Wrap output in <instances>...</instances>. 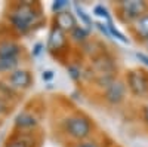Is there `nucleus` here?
<instances>
[{
    "mask_svg": "<svg viewBox=\"0 0 148 147\" xmlns=\"http://www.w3.org/2000/svg\"><path fill=\"white\" fill-rule=\"evenodd\" d=\"M6 19L9 22V27L16 34H27L40 22V8L36 2H30V0L18 2L9 8Z\"/></svg>",
    "mask_w": 148,
    "mask_h": 147,
    "instance_id": "obj_1",
    "label": "nucleus"
},
{
    "mask_svg": "<svg viewBox=\"0 0 148 147\" xmlns=\"http://www.w3.org/2000/svg\"><path fill=\"white\" fill-rule=\"evenodd\" d=\"M62 129L74 141H86L93 132V122L82 113L70 115L62 120Z\"/></svg>",
    "mask_w": 148,
    "mask_h": 147,
    "instance_id": "obj_2",
    "label": "nucleus"
},
{
    "mask_svg": "<svg viewBox=\"0 0 148 147\" xmlns=\"http://www.w3.org/2000/svg\"><path fill=\"white\" fill-rule=\"evenodd\" d=\"M116 9L119 18L125 24L130 26L148 12V3L142 0H120L116 2Z\"/></svg>",
    "mask_w": 148,
    "mask_h": 147,
    "instance_id": "obj_3",
    "label": "nucleus"
},
{
    "mask_svg": "<svg viewBox=\"0 0 148 147\" xmlns=\"http://www.w3.org/2000/svg\"><path fill=\"white\" fill-rule=\"evenodd\" d=\"M126 85L130 94L136 98H142L148 94V77L142 70H130L126 76Z\"/></svg>",
    "mask_w": 148,
    "mask_h": 147,
    "instance_id": "obj_4",
    "label": "nucleus"
},
{
    "mask_svg": "<svg viewBox=\"0 0 148 147\" xmlns=\"http://www.w3.org/2000/svg\"><path fill=\"white\" fill-rule=\"evenodd\" d=\"M126 94H127L126 82H123L120 79H116L104 89L102 97H104L105 103H108L110 106H119V104H121L123 101H125Z\"/></svg>",
    "mask_w": 148,
    "mask_h": 147,
    "instance_id": "obj_5",
    "label": "nucleus"
},
{
    "mask_svg": "<svg viewBox=\"0 0 148 147\" xmlns=\"http://www.w3.org/2000/svg\"><path fill=\"white\" fill-rule=\"evenodd\" d=\"M5 79H6L16 91H19V92L30 89L33 85H34V76H33V73H31L28 68H22V67H18L16 70H14L12 73H9Z\"/></svg>",
    "mask_w": 148,
    "mask_h": 147,
    "instance_id": "obj_6",
    "label": "nucleus"
},
{
    "mask_svg": "<svg viewBox=\"0 0 148 147\" xmlns=\"http://www.w3.org/2000/svg\"><path fill=\"white\" fill-rule=\"evenodd\" d=\"M39 126V117L30 110H22L14 119V128L18 132H33Z\"/></svg>",
    "mask_w": 148,
    "mask_h": 147,
    "instance_id": "obj_7",
    "label": "nucleus"
},
{
    "mask_svg": "<svg viewBox=\"0 0 148 147\" xmlns=\"http://www.w3.org/2000/svg\"><path fill=\"white\" fill-rule=\"evenodd\" d=\"M68 37H67V33L59 30L56 27H52L51 33L47 36V49L51 52H59L68 45Z\"/></svg>",
    "mask_w": 148,
    "mask_h": 147,
    "instance_id": "obj_8",
    "label": "nucleus"
},
{
    "mask_svg": "<svg viewBox=\"0 0 148 147\" xmlns=\"http://www.w3.org/2000/svg\"><path fill=\"white\" fill-rule=\"evenodd\" d=\"M77 26L79 24H77L76 17H74V14L71 10H68V9L59 12V14H56L53 17V27L62 30L65 33H70L73 28H76Z\"/></svg>",
    "mask_w": 148,
    "mask_h": 147,
    "instance_id": "obj_9",
    "label": "nucleus"
},
{
    "mask_svg": "<svg viewBox=\"0 0 148 147\" xmlns=\"http://www.w3.org/2000/svg\"><path fill=\"white\" fill-rule=\"evenodd\" d=\"M24 54V48L14 39L0 40V58H21Z\"/></svg>",
    "mask_w": 148,
    "mask_h": 147,
    "instance_id": "obj_10",
    "label": "nucleus"
},
{
    "mask_svg": "<svg viewBox=\"0 0 148 147\" xmlns=\"http://www.w3.org/2000/svg\"><path fill=\"white\" fill-rule=\"evenodd\" d=\"M130 31L135 36V39L145 43L148 40V12L138 18L133 24H130Z\"/></svg>",
    "mask_w": 148,
    "mask_h": 147,
    "instance_id": "obj_11",
    "label": "nucleus"
},
{
    "mask_svg": "<svg viewBox=\"0 0 148 147\" xmlns=\"http://www.w3.org/2000/svg\"><path fill=\"white\" fill-rule=\"evenodd\" d=\"M33 132H16L6 140L3 147H33Z\"/></svg>",
    "mask_w": 148,
    "mask_h": 147,
    "instance_id": "obj_12",
    "label": "nucleus"
},
{
    "mask_svg": "<svg viewBox=\"0 0 148 147\" xmlns=\"http://www.w3.org/2000/svg\"><path fill=\"white\" fill-rule=\"evenodd\" d=\"M89 34H90V30L89 28H84L82 26H77L76 28H73L70 33H68V39L77 45H84L86 42L89 40Z\"/></svg>",
    "mask_w": 148,
    "mask_h": 147,
    "instance_id": "obj_13",
    "label": "nucleus"
},
{
    "mask_svg": "<svg viewBox=\"0 0 148 147\" xmlns=\"http://www.w3.org/2000/svg\"><path fill=\"white\" fill-rule=\"evenodd\" d=\"M19 91H16L12 85L5 79V77H0V95L2 97H5L6 100H9V101H16L18 98H19Z\"/></svg>",
    "mask_w": 148,
    "mask_h": 147,
    "instance_id": "obj_14",
    "label": "nucleus"
},
{
    "mask_svg": "<svg viewBox=\"0 0 148 147\" xmlns=\"http://www.w3.org/2000/svg\"><path fill=\"white\" fill-rule=\"evenodd\" d=\"M21 64V58H0V75H3L5 77L16 70Z\"/></svg>",
    "mask_w": 148,
    "mask_h": 147,
    "instance_id": "obj_15",
    "label": "nucleus"
},
{
    "mask_svg": "<svg viewBox=\"0 0 148 147\" xmlns=\"http://www.w3.org/2000/svg\"><path fill=\"white\" fill-rule=\"evenodd\" d=\"M73 6H74V10H76V14H77V17L82 19V22L84 24V26H88L89 27V30L93 27V21H92V18L86 14L84 12V9L79 5V3H73Z\"/></svg>",
    "mask_w": 148,
    "mask_h": 147,
    "instance_id": "obj_16",
    "label": "nucleus"
},
{
    "mask_svg": "<svg viewBox=\"0 0 148 147\" xmlns=\"http://www.w3.org/2000/svg\"><path fill=\"white\" fill-rule=\"evenodd\" d=\"M12 101H9V100H6L5 97H2L0 95V120L2 119H5L10 112H12Z\"/></svg>",
    "mask_w": 148,
    "mask_h": 147,
    "instance_id": "obj_17",
    "label": "nucleus"
},
{
    "mask_svg": "<svg viewBox=\"0 0 148 147\" xmlns=\"http://www.w3.org/2000/svg\"><path fill=\"white\" fill-rule=\"evenodd\" d=\"M105 24H107V27H108V33H110V36H114V37H116L117 40H120L121 43H129V39H127L121 31H119V30L114 27L113 21H111V22H105Z\"/></svg>",
    "mask_w": 148,
    "mask_h": 147,
    "instance_id": "obj_18",
    "label": "nucleus"
},
{
    "mask_svg": "<svg viewBox=\"0 0 148 147\" xmlns=\"http://www.w3.org/2000/svg\"><path fill=\"white\" fill-rule=\"evenodd\" d=\"M67 71H68V76L74 80V82H79L82 77H83V71L82 68L77 66V64H70L67 67Z\"/></svg>",
    "mask_w": 148,
    "mask_h": 147,
    "instance_id": "obj_19",
    "label": "nucleus"
},
{
    "mask_svg": "<svg viewBox=\"0 0 148 147\" xmlns=\"http://www.w3.org/2000/svg\"><path fill=\"white\" fill-rule=\"evenodd\" d=\"M93 14H95L96 17L102 18L105 22H111V15L108 14L107 8H105V6H102V5H96V6L93 8Z\"/></svg>",
    "mask_w": 148,
    "mask_h": 147,
    "instance_id": "obj_20",
    "label": "nucleus"
},
{
    "mask_svg": "<svg viewBox=\"0 0 148 147\" xmlns=\"http://www.w3.org/2000/svg\"><path fill=\"white\" fill-rule=\"evenodd\" d=\"M68 6H70V2H67V0H55V2L52 3V12L56 15V14H59V12L65 10Z\"/></svg>",
    "mask_w": 148,
    "mask_h": 147,
    "instance_id": "obj_21",
    "label": "nucleus"
},
{
    "mask_svg": "<svg viewBox=\"0 0 148 147\" xmlns=\"http://www.w3.org/2000/svg\"><path fill=\"white\" fill-rule=\"evenodd\" d=\"M43 51H45V45H43V43H40V42H37V43H34V46H33V51H31V57H33V58H37V57H40Z\"/></svg>",
    "mask_w": 148,
    "mask_h": 147,
    "instance_id": "obj_22",
    "label": "nucleus"
},
{
    "mask_svg": "<svg viewBox=\"0 0 148 147\" xmlns=\"http://www.w3.org/2000/svg\"><path fill=\"white\" fill-rule=\"evenodd\" d=\"M74 147H99V144H98L95 140H86V141H80V143H77Z\"/></svg>",
    "mask_w": 148,
    "mask_h": 147,
    "instance_id": "obj_23",
    "label": "nucleus"
},
{
    "mask_svg": "<svg viewBox=\"0 0 148 147\" xmlns=\"http://www.w3.org/2000/svg\"><path fill=\"white\" fill-rule=\"evenodd\" d=\"M53 77H55V73H53L52 70H45V71L42 73V79H43L45 82H51Z\"/></svg>",
    "mask_w": 148,
    "mask_h": 147,
    "instance_id": "obj_24",
    "label": "nucleus"
},
{
    "mask_svg": "<svg viewBox=\"0 0 148 147\" xmlns=\"http://www.w3.org/2000/svg\"><path fill=\"white\" fill-rule=\"evenodd\" d=\"M135 55H136V58L141 61L142 64H145V66L148 67V55H145V54H142V52H136Z\"/></svg>",
    "mask_w": 148,
    "mask_h": 147,
    "instance_id": "obj_25",
    "label": "nucleus"
},
{
    "mask_svg": "<svg viewBox=\"0 0 148 147\" xmlns=\"http://www.w3.org/2000/svg\"><path fill=\"white\" fill-rule=\"evenodd\" d=\"M142 120L148 125V104L142 107Z\"/></svg>",
    "mask_w": 148,
    "mask_h": 147,
    "instance_id": "obj_26",
    "label": "nucleus"
},
{
    "mask_svg": "<svg viewBox=\"0 0 148 147\" xmlns=\"http://www.w3.org/2000/svg\"><path fill=\"white\" fill-rule=\"evenodd\" d=\"M144 45H145V48H147V51H148V40H147V42H145Z\"/></svg>",
    "mask_w": 148,
    "mask_h": 147,
    "instance_id": "obj_27",
    "label": "nucleus"
}]
</instances>
